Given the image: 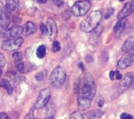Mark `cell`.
Returning <instances> with one entry per match:
<instances>
[{
  "mask_svg": "<svg viewBox=\"0 0 134 119\" xmlns=\"http://www.w3.org/2000/svg\"><path fill=\"white\" fill-rule=\"evenodd\" d=\"M96 87L93 77L89 73H86L84 77V84L81 90L78 92V107L81 110H88L96 95Z\"/></svg>",
  "mask_w": 134,
  "mask_h": 119,
  "instance_id": "6da1fadb",
  "label": "cell"
},
{
  "mask_svg": "<svg viewBox=\"0 0 134 119\" xmlns=\"http://www.w3.org/2000/svg\"><path fill=\"white\" fill-rule=\"evenodd\" d=\"M101 19L102 13L99 10L92 11L86 19L81 22L80 28L85 32H92L99 26Z\"/></svg>",
  "mask_w": 134,
  "mask_h": 119,
  "instance_id": "7a4b0ae2",
  "label": "cell"
},
{
  "mask_svg": "<svg viewBox=\"0 0 134 119\" xmlns=\"http://www.w3.org/2000/svg\"><path fill=\"white\" fill-rule=\"evenodd\" d=\"M65 77L66 73L65 70L62 66H57L54 69L50 76V81L53 87L59 88L64 84Z\"/></svg>",
  "mask_w": 134,
  "mask_h": 119,
  "instance_id": "3957f363",
  "label": "cell"
},
{
  "mask_svg": "<svg viewBox=\"0 0 134 119\" xmlns=\"http://www.w3.org/2000/svg\"><path fill=\"white\" fill-rule=\"evenodd\" d=\"M91 7V3L87 0H82L75 3L71 7L72 14L76 17H82L85 16Z\"/></svg>",
  "mask_w": 134,
  "mask_h": 119,
  "instance_id": "277c9868",
  "label": "cell"
},
{
  "mask_svg": "<svg viewBox=\"0 0 134 119\" xmlns=\"http://www.w3.org/2000/svg\"><path fill=\"white\" fill-rule=\"evenodd\" d=\"M23 38L22 37H17V38H11L5 39L2 43V48L4 50L12 51L16 50L21 47L23 43Z\"/></svg>",
  "mask_w": 134,
  "mask_h": 119,
  "instance_id": "5b68a950",
  "label": "cell"
},
{
  "mask_svg": "<svg viewBox=\"0 0 134 119\" xmlns=\"http://www.w3.org/2000/svg\"><path fill=\"white\" fill-rule=\"evenodd\" d=\"M51 98V93L50 88H44L41 90L35 104L36 109L43 108L49 103Z\"/></svg>",
  "mask_w": 134,
  "mask_h": 119,
  "instance_id": "8992f818",
  "label": "cell"
},
{
  "mask_svg": "<svg viewBox=\"0 0 134 119\" xmlns=\"http://www.w3.org/2000/svg\"><path fill=\"white\" fill-rule=\"evenodd\" d=\"M10 23V20L8 16L6 7L2 2H0V27L3 29H7Z\"/></svg>",
  "mask_w": 134,
  "mask_h": 119,
  "instance_id": "52a82bcc",
  "label": "cell"
},
{
  "mask_svg": "<svg viewBox=\"0 0 134 119\" xmlns=\"http://www.w3.org/2000/svg\"><path fill=\"white\" fill-rule=\"evenodd\" d=\"M22 32H23V28L18 25H14L9 29H5V31L3 33V37L7 39L17 38V37H20Z\"/></svg>",
  "mask_w": 134,
  "mask_h": 119,
  "instance_id": "ba28073f",
  "label": "cell"
},
{
  "mask_svg": "<svg viewBox=\"0 0 134 119\" xmlns=\"http://www.w3.org/2000/svg\"><path fill=\"white\" fill-rule=\"evenodd\" d=\"M45 25L47 29V37L51 40L54 39L58 35V29H57V25L55 22L52 19L49 18L47 19Z\"/></svg>",
  "mask_w": 134,
  "mask_h": 119,
  "instance_id": "9c48e42d",
  "label": "cell"
},
{
  "mask_svg": "<svg viewBox=\"0 0 134 119\" xmlns=\"http://www.w3.org/2000/svg\"><path fill=\"white\" fill-rule=\"evenodd\" d=\"M133 12H134V1H129L124 6L122 10L119 12L118 15V19L125 18L129 15H131Z\"/></svg>",
  "mask_w": 134,
  "mask_h": 119,
  "instance_id": "30bf717a",
  "label": "cell"
},
{
  "mask_svg": "<svg viewBox=\"0 0 134 119\" xmlns=\"http://www.w3.org/2000/svg\"><path fill=\"white\" fill-rule=\"evenodd\" d=\"M133 62L134 61H133V58H132V55L130 54H129L122 57L118 62L117 67L119 70H125V69L128 68L129 66H130Z\"/></svg>",
  "mask_w": 134,
  "mask_h": 119,
  "instance_id": "8fae6325",
  "label": "cell"
},
{
  "mask_svg": "<svg viewBox=\"0 0 134 119\" xmlns=\"http://www.w3.org/2000/svg\"><path fill=\"white\" fill-rule=\"evenodd\" d=\"M126 19L123 18V19H120L119 21H118V23L115 25L114 28V32L116 36H119L125 30V24H126Z\"/></svg>",
  "mask_w": 134,
  "mask_h": 119,
  "instance_id": "7c38bea8",
  "label": "cell"
},
{
  "mask_svg": "<svg viewBox=\"0 0 134 119\" xmlns=\"http://www.w3.org/2000/svg\"><path fill=\"white\" fill-rule=\"evenodd\" d=\"M37 31V26L35 23L32 21H28L23 29V32H25V36H30L33 33H35Z\"/></svg>",
  "mask_w": 134,
  "mask_h": 119,
  "instance_id": "4fadbf2b",
  "label": "cell"
},
{
  "mask_svg": "<svg viewBox=\"0 0 134 119\" xmlns=\"http://www.w3.org/2000/svg\"><path fill=\"white\" fill-rule=\"evenodd\" d=\"M19 7V0H6V9L8 12H15Z\"/></svg>",
  "mask_w": 134,
  "mask_h": 119,
  "instance_id": "5bb4252c",
  "label": "cell"
},
{
  "mask_svg": "<svg viewBox=\"0 0 134 119\" xmlns=\"http://www.w3.org/2000/svg\"><path fill=\"white\" fill-rule=\"evenodd\" d=\"M133 46H134V37L130 36L123 43V45H122V51L124 53H129L132 50Z\"/></svg>",
  "mask_w": 134,
  "mask_h": 119,
  "instance_id": "9a60e30c",
  "label": "cell"
},
{
  "mask_svg": "<svg viewBox=\"0 0 134 119\" xmlns=\"http://www.w3.org/2000/svg\"><path fill=\"white\" fill-rule=\"evenodd\" d=\"M120 84L122 87H129L133 81V73H128L125 75L124 77H122L120 80Z\"/></svg>",
  "mask_w": 134,
  "mask_h": 119,
  "instance_id": "2e32d148",
  "label": "cell"
},
{
  "mask_svg": "<svg viewBox=\"0 0 134 119\" xmlns=\"http://www.w3.org/2000/svg\"><path fill=\"white\" fill-rule=\"evenodd\" d=\"M103 114L104 112L100 110H93L92 111L87 112L85 114V119H99Z\"/></svg>",
  "mask_w": 134,
  "mask_h": 119,
  "instance_id": "e0dca14e",
  "label": "cell"
},
{
  "mask_svg": "<svg viewBox=\"0 0 134 119\" xmlns=\"http://www.w3.org/2000/svg\"><path fill=\"white\" fill-rule=\"evenodd\" d=\"M0 87L3 88L4 89L7 90V93L9 95H11L13 93V88L12 85L10 84V83L6 80V79H0Z\"/></svg>",
  "mask_w": 134,
  "mask_h": 119,
  "instance_id": "ac0fdd59",
  "label": "cell"
},
{
  "mask_svg": "<svg viewBox=\"0 0 134 119\" xmlns=\"http://www.w3.org/2000/svg\"><path fill=\"white\" fill-rule=\"evenodd\" d=\"M46 46L45 45H40L36 49V56L39 58H43L46 55Z\"/></svg>",
  "mask_w": 134,
  "mask_h": 119,
  "instance_id": "d6986e66",
  "label": "cell"
},
{
  "mask_svg": "<svg viewBox=\"0 0 134 119\" xmlns=\"http://www.w3.org/2000/svg\"><path fill=\"white\" fill-rule=\"evenodd\" d=\"M12 58L14 60V62L18 64L20 63H22V59H23V55L21 52H14L12 54Z\"/></svg>",
  "mask_w": 134,
  "mask_h": 119,
  "instance_id": "ffe728a7",
  "label": "cell"
},
{
  "mask_svg": "<svg viewBox=\"0 0 134 119\" xmlns=\"http://www.w3.org/2000/svg\"><path fill=\"white\" fill-rule=\"evenodd\" d=\"M46 74H47V71L46 70H43L42 72H40V73H36L35 75V78L36 79V81H43L46 77Z\"/></svg>",
  "mask_w": 134,
  "mask_h": 119,
  "instance_id": "44dd1931",
  "label": "cell"
},
{
  "mask_svg": "<svg viewBox=\"0 0 134 119\" xmlns=\"http://www.w3.org/2000/svg\"><path fill=\"white\" fill-rule=\"evenodd\" d=\"M40 31H41L42 36H43V37L47 36V29L46 25L43 24V23H41V24L40 25Z\"/></svg>",
  "mask_w": 134,
  "mask_h": 119,
  "instance_id": "7402d4cb",
  "label": "cell"
},
{
  "mask_svg": "<svg viewBox=\"0 0 134 119\" xmlns=\"http://www.w3.org/2000/svg\"><path fill=\"white\" fill-rule=\"evenodd\" d=\"M17 69L21 73H25L27 72V66H25V64L23 63H20L17 64Z\"/></svg>",
  "mask_w": 134,
  "mask_h": 119,
  "instance_id": "603a6c76",
  "label": "cell"
},
{
  "mask_svg": "<svg viewBox=\"0 0 134 119\" xmlns=\"http://www.w3.org/2000/svg\"><path fill=\"white\" fill-rule=\"evenodd\" d=\"M70 119H85V117L79 111H75L71 114Z\"/></svg>",
  "mask_w": 134,
  "mask_h": 119,
  "instance_id": "cb8c5ba5",
  "label": "cell"
},
{
  "mask_svg": "<svg viewBox=\"0 0 134 119\" xmlns=\"http://www.w3.org/2000/svg\"><path fill=\"white\" fill-rule=\"evenodd\" d=\"M61 50V45L60 43L57 40H54L52 44V50L53 52H58Z\"/></svg>",
  "mask_w": 134,
  "mask_h": 119,
  "instance_id": "d4e9b609",
  "label": "cell"
},
{
  "mask_svg": "<svg viewBox=\"0 0 134 119\" xmlns=\"http://www.w3.org/2000/svg\"><path fill=\"white\" fill-rule=\"evenodd\" d=\"M6 63H7V60L5 57L3 56V54H0V68L3 67L6 65Z\"/></svg>",
  "mask_w": 134,
  "mask_h": 119,
  "instance_id": "484cf974",
  "label": "cell"
},
{
  "mask_svg": "<svg viewBox=\"0 0 134 119\" xmlns=\"http://www.w3.org/2000/svg\"><path fill=\"white\" fill-rule=\"evenodd\" d=\"M121 119H133V117L129 114H126V113H122L120 116Z\"/></svg>",
  "mask_w": 134,
  "mask_h": 119,
  "instance_id": "4316f807",
  "label": "cell"
},
{
  "mask_svg": "<svg viewBox=\"0 0 134 119\" xmlns=\"http://www.w3.org/2000/svg\"><path fill=\"white\" fill-rule=\"evenodd\" d=\"M24 119H34V112H33V110H31L26 114V116L25 117Z\"/></svg>",
  "mask_w": 134,
  "mask_h": 119,
  "instance_id": "83f0119b",
  "label": "cell"
},
{
  "mask_svg": "<svg viewBox=\"0 0 134 119\" xmlns=\"http://www.w3.org/2000/svg\"><path fill=\"white\" fill-rule=\"evenodd\" d=\"M113 14H114V9H113V8L108 9L107 11V13H106V14H105V18H106V19L109 18Z\"/></svg>",
  "mask_w": 134,
  "mask_h": 119,
  "instance_id": "f1b7e54d",
  "label": "cell"
},
{
  "mask_svg": "<svg viewBox=\"0 0 134 119\" xmlns=\"http://www.w3.org/2000/svg\"><path fill=\"white\" fill-rule=\"evenodd\" d=\"M53 2L58 7H61L64 5V2L62 1V0H53Z\"/></svg>",
  "mask_w": 134,
  "mask_h": 119,
  "instance_id": "f546056e",
  "label": "cell"
},
{
  "mask_svg": "<svg viewBox=\"0 0 134 119\" xmlns=\"http://www.w3.org/2000/svg\"><path fill=\"white\" fill-rule=\"evenodd\" d=\"M122 78V75L121 74V73L118 70L114 71V79L116 80H121Z\"/></svg>",
  "mask_w": 134,
  "mask_h": 119,
  "instance_id": "4dcf8cb0",
  "label": "cell"
},
{
  "mask_svg": "<svg viewBox=\"0 0 134 119\" xmlns=\"http://www.w3.org/2000/svg\"><path fill=\"white\" fill-rule=\"evenodd\" d=\"M85 59H86V62L87 63H92L93 61V58H92V56L91 54H88L86 56Z\"/></svg>",
  "mask_w": 134,
  "mask_h": 119,
  "instance_id": "1f68e13d",
  "label": "cell"
},
{
  "mask_svg": "<svg viewBox=\"0 0 134 119\" xmlns=\"http://www.w3.org/2000/svg\"><path fill=\"white\" fill-rule=\"evenodd\" d=\"M0 119H9V116L6 113L0 114Z\"/></svg>",
  "mask_w": 134,
  "mask_h": 119,
  "instance_id": "d6a6232c",
  "label": "cell"
},
{
  "mask_svg": "<svg viewBox=\"0 0 134 119\" xmlns=\"http://www.w3.org/2000/svg\"><path fill=\"white\" fill-rule=\"evenodd\" d=\"M109 77H110V79L111 81L114 80V71L111 70V71L110 72V73H109Z\"/></svg>",
  "mask_w": 134,
  "mask_h": 119,
  "instance_id": "836d02e7",
  "label": "cell"
},
{
  "mask_svg": "<svg viewBox=\"0 0 134 119\" xmlns=\"http://www.w3.org/2000/svg\"><path fill=\"white\" fill-rule=\"evenodd\" d=\"M78 67H79L82 71H84V70H85V67H84V64H83V63H80L78 64Z\"/></svg>",
  "mask_w": 134,
  "mask_h": 119,
  "instance_id": "e575fe53",
  "label": "cell"
},
{
  "mask_svg": "<svg viewBox=\"0 0 134 119\" xmlns=\"http://www.w3.org/2000/svg\"><path fill=\"white\" fill-rule=\"evenodd\" d=\"M37 2L40 4H44L47 2V0H37Z\"/></svg>",
  "mask_w": 134,
  "mask_h": 119,
  "instance_id": "d590c367",
  "label": "cell"
},
{
  "mask_svg": "<svg viewBox=\"0 0 134 119\" xmlns=\"http://www.w3.org/2000/svg\"><path fill=\"white\" fill-rule=\"evenodd\" d=\"M103 103H104L103 100H100V101H99V103H98V105H99V106L102 107V106H103Z\"/></svg>",
  "mask_w": 134,
  "mask_h": 119,
  "instance_id": "8d00e7d4",
  "label": "cell"
},
{
  "mask_svg": "<svg viewBox=\"0 0 134 119\" xmlns=\"http://www.w3.org/2000/svg\"><path fill=\"white\" fill-rule=\"evenodd\" d=\"M130 54L132 55V58H133V61H134V50L130 53Z\"/></svg>",
  "mask_w": 134,
  "mask_h": 119,
  "instance_id": "74e56055",
  "label": "cell"
},
{
  "mask_svg": "<svg viewBox=\"0 0 134 119\" xmlns=\"http://www.w3.org/2000/svg\"><path fill=\"white\" fill-rule=\"evenodd\" d=\"M45 119H54V118H53V117H47Z\"/></svg>",
  "mask_w": 134,
  "mask_h": 119,
  "instance_id": "f35d334b",
  "label": "cell"
},
{
  "mask_svg": "<svg viewBox=\"0 0 134 119\" xmlns=\"http://www.w3.org/2000/svg\"><path fill=\"white\" fill-rule=\"evenodd\" d=\"M3 74V71H2V70L0 69V77H1V75Z\"/></svg>",
  "mask_w": 134,
  "mask_h": 119,
  "instance_id": "ab89813d",
  "label": "cell"
},
{
  "mask_svg": "<svg viewBox=\"0 0 134 119\" xmlns=\"http://www.w3.org/2000/svg\"><path fill=\"white\" fill-rule=\"evenodd\" d=\"M132 88H133V89H134V81H132Z\"/></svg>",
  "mask_w": 134,
  "mask_h": 119,
  "instance_id": "60d3db41",
  "label": "cell"
},
{
  "mask_svg": "<svg viewBox=\"0 0 134 119\" xmlns=\"http://www.w3.org/2000/svg\"><path fill=\"white\" fill-rule=\"evenodd\" d=\"M119 1H120V2H123V1H124V0H119Z\"/></svg>",
  "mask_w": 134,
  "mask_h": 119,
  "instance_id": "b9f144b4",
  "label": "cell"
},
{
  "mask_svg": "<svg viewBox=\"0 0 134 119\" xmlns=\"http://www.w3.org/2000/svg\"><path fill=\"white\" fill-rule=\"evenodd\" d=\"M87 1H88V0H87Z\"/></svg>",
  "mask_w": 134,
  "mask_h": 119,
  "instance_id": "7bdbcfd3",
  "label": "cell"
}]
</instances>
